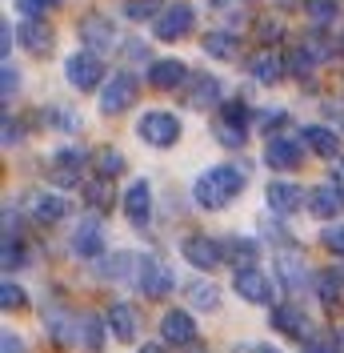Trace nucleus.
Masks as SVG:
<instances>
[{"label": "nucleus", "instance_id": "obj_20", "mask_svg": "<svg viewBox=\"0 0 344 353\" xmlns=\"http://www.w3.org/2000/svg\"><path fill=\"white\" fill-rule=\"evenodd\" d=\"M272 325H277L284 337L304 341V333H308V317H304L301 305H277V309H272Z\"/></svg>", "mask_w": 344, "mask_h": 353}, {"label": "nucleus", "instance_id": "obj_4", "mask_svg": "<svg viewBox=\"0 0 344 353\" xmlns=\"http://www.w3.org/2000/svg\"><path fill=\"white\" fill-rule=\"evenodd\" d=\"M213 132L224 149H240L244 137H248V109H244L240 101H228V105L220 109V117H216Z\"/></svg>", "mask_w": 344, "mask_h": 353}, {"label": "nucleus", "instance_id": "obj_6", "mask_svg": "<svg viewBox=\"0 0 344 353\" xmlns=\"http://www.w3.org/2000/svg\"><path fill=\"white\" fill-rule=\"evenodd\" d=\"M233 289H237V297H244L248 305H272V281H268V273H260L257 265H244L233 273Z\"/></svg>", "mask_w": 344, "mask_h": 353}, {"label": "nucleus", "instance_id": "obj_24", "mask_svg": "<svg viewBox=\"0 0 344 353\" xmlns=\"http://www.w3.org/2000/svg\"><path fill=\"white\" fill-rule=\"evenodd\" d=\"M44 325H48V333H52V341H56V345H72V337H76V321L68 317L65 305L48 309V313H44Z\"/></svg>", "mask_w": 344, "mask_h": 353}, {"label": "nucleus", "instance_id": "obj_37", "mask_svg": "<svg viewBox=\"0 0 344 353\" xmlns=\"http://www.w3.org/2000/svg\"><path fill=\"white\" fill-rule=\"evenodd\" d=\"M24 305H28V293H24L21 285H12V281H4V285H0V309L12 313V309H24Z\"/></svg>", "mask_w": 344, "mask_h": 353}, {"label": "nucleus", "instance_id": "obj_40", "mask_svg": "<svg viewBox=\"0 0 344 353\" xmlns=\"http://www.w3.org/2000/svg\"><path fill=\"white\" fill-rule=\"evenodd\" d=\"M284 68H288V72H308V68H312V52H304V48H292V52L284 57Z\"/></svg>", "mask_w": 344, "mask_h": 353}, {"label": "nucleus", "instance_id": "obj_2", "mask_svg": "<svg viewBox=\"0 0 344 353\" xmlns=\"http://www.w3.org/2000/svg\"><path fill=\"white\" fill-rule=\"evenodd\" d=\"M136 137L152 145V149H172L176 141H180V121L164 109H152L140 117V125H136Z\"/></svg>", "mask_w": 344, "mask_h": 353}, {"label": "nucleus", "instance_id": "obj_12", "mask_svg": "<svg viewBox=\"0 0 344 353\" xmlns=\"http://www.w3.org/2000/svg\"><path fill=\"white\" fill-rule=\"evenodd\" d=\"M160 337L176 345V350H184V345H193L196 341V321L193 313H184V309H169L164 317H160Z\"/></svg>", "mask_w": 344, "mask_h": 353}, {"label": "nucleus", "instance_id": "obj_34", "mask_svg": "<svg viewBox=\"0 0 344 353\" xmlns=\"http://www.w3.org/2000/svg\"><path fill=\"white\" fill-rule=\"evenodd\" d=\"M164 12V0H129L125 4V17L129 21H156Z\"/></svg>", "mask_w": 344, "mask_h": 353}, {"label": "nucleus", "instance_id": "obj_32", "mask_svg": "<svg viewBox=\"0 0 344 353\" xmlns=\"http://www.w3.org/2000/svg\"><path fill=\"white\" fill-rule=\"evenodd\" d=\"M204 52L216 57V61H233V57H237V41H233L228 32H208V37H204Z\"/></svg>", "mask_w": 344, "mask_h": 353}, {"label": "nucleus", "instance_id": "obj_46", "mask_svg": "<svg viewBox=\"0 0 344 353\" xmlns=\"http://www.w3.org/2000/svg\"><path fill=\"white\" fill-rule=\"evenodd\" d=\"M332 181L344 189V157H336V165H332Z\"/></svg>", "mask_w": 344, "mask_h": 353}, {"label": "nucleus", "instance_id": "obj_33", "mask_svg": "<svg viewBox=\"0 0 344 353\" xmlns=\"http://www.w3.org/2000/svg\"><path fill=\"white\" fill-rule=\"evenodd\" d=\"M189 301H193L196 309H216L220 305V289H216L213 281H193V285H189Z\"/></svg>", "mask_w": 344, "mask_h": 353}, {"label": "nucleus", "instance_id": "obj_18", "mask_svg": "<svg viewBox=\"0 0 344 353\" xmlns=\"http://www.w3.org/2000/svg\"><path fill=\"white\" fill-rule=\"evenodd\" d=\"M72 253L76 257H100L105 253V229L100 221H80L72 233Z\"/></svg>", "mask_w": 344, "mask_h": 353}, {"label": "nucleus", "instance_id": "obj_26", "mask_svg": "<svg viewBox=\"0 0 344 353\" xmlns=\"http://www.w3.org/2000/svg\"><path fill=\"white\" fill-rule=\"evenodd\" d=\"M184 77H189V68L180 65V61H172V57L169 61H156V65L149 68V81L156 88H180L184 85Z\"/></svg>", "mask_w": 344, "mask_h": 353}, {"label": "nucleus", "instance_id": "obj_47", "mask_svg": "<svg viewBox=\"0 0 344 353\" xmlns=\"http://www.w3.org/2000/svg\"><path fill=\"white\" fill-rule=\"evenodd\" d=\"M252 353H280L277 345H252Z\"/></svg>", "mask_w": 344, "mask_h": 353}, {"label": "nucleus", "instance_id": "obj_28", "mask_svg": "<svg viewBox=\"0 0 344 353\" xmlns=\"http://www.w3.org/2000/svg\"><path fill=\"white\" fill-rule=\"evenodd\" d=\"M277 273H280V285L292 289V293L304 285V261L297 253H277Z\"/></svg>", "mask_w": 344, "mask_h": 353}, {"label": "nucleus", "instance_id": "obj_19", "mask_svg": "<svg viewBox=\"0 0 344 353\" xmlns=\"http://www.w3.org/2000/svg\"><path fill=\"white\" fill-rule=\"evenodd\" d=\"M85 149H61L56 153V161H52V169H48V176L56 181V185H76L80 181V169H85Z\"/></svg>", "mask_w": 344, "mask_h": 353}, {"label": "nucleus", "instance_id": "obj_51", "mask_svg": "<svg viewBox=\"0 0 344 353\" xmlns=\"http://www.w3.org/2000/svg\"><path fill=\"white\" fill-rule=\"evenodd\" d=\"M341 48H344V41H341Z\"/></svg>", "mask_w": 344, "mask_h": 353}, {"label": "nucleus", "instance_id": "obj_23", "mask_svg": "<svg viewBox=\"0 0 344 353\" xmlns=\"http://www.w3.org/2000/svg\"><path fill=\"white\" fill-rule=\"evenodd\" d=\"M248 72H252V81H260V85H280L288 68H284V61H280L277 52H260V57H252Z\"/></svg>", "mask_w": 344, "mask_h": 353}, {"label": "nucleus", "instance_id": "obj_13", "mask_svg": "<svg viewBox=\"0 0 344 353\" xmlns=\"http://www.w3.org/2000/svg\"><path fill=\"white\" fill-rule=\"evenodd\" d=\"M301 161H304L301 141H288V137H268V145H264V165H268V169L288 173V169H297Z\"/></svg>", "mask_w": 344, "mask_h": 353}, {"label": "nucleus", "instance_id": "obj_17", "mask_svg": "<svg viewBox=\"0 0 344 353\" xmlns=\"http://www.w3.org/2000/svg\"><path fill=\"white\" fill-rule=\"evenodd\" d=\"M125 217L132 225H149L152 221V185L149 181H132L125 193Z\"/></svg>", "mask_w": 344, "mask_h": 353}, {"label": "nucleus", "instance_id": "obj_44", "mask_svg": "<svg viewBox=\"0 0 344 353\" xmlns=\"http://www.w3.org/2000/svg\"><path fill=\"white\" fill-rule=\"evenodd\" d=\"M17 85H21V72L4 61V97H12V92H17Z\"/></svg>", "mask_w": 344, "mask_h": 353}, {"label": "nucleus", "instance_id": "obj_30", "mask_svg": "<svg viewBox=\"0 0 344 353\" xmlns=\"http://www.w3.org/2000/svg\"><path fill=\"white\" fill-rule=\"evenodd\" d=\"M341 289H344L341 273H316V297H321L324 309H336V305H341Z\"/></svg>", "mask_w": 344, "mask_h": 353}, {"label": "nucleus", "instance_id": "obj_50", "mask_svg": "<svg viewBox=\"0 0 344 353\" xmlns=\"http://www.w3.org/2000/svg\"><path fill=\"white\" fill-rule=\"evenodd\" d=\"M341 277H344V269H341Z\"/></svg>", "mask_w": 344, "mask_h": 353}, {"label": "nucleus", "instance_id": "obj_42", "mask_svg": "<svg viewBox=\"0 0 344 353\" xmlns=\"http://www.w3.org/2000/svg\"><path fill=\"white\" fill-rule=\"evenodd\" d=\"M0 353H24L21 333H12V330H4V333H0Z\"/></svg>", "mask_w": 344, "mask_h": 353}, {"label": "nucleus", "instance_id": "obj_45", "mask_svg": "<svg viewBox=\"0 0 344 353\" xmlns=\"http://www.w3.org/2000/svg\"><path fill=\"white\" fill-rule=\"evenodd\" d=\"M21 141V129L12 125V117H4V145H17Z\"/></svg>", "mask_w": 344, "mask_h": 353}, {"label": "nucleus", "instance_id": "obj_9", "mask_svg": "<svg viewBox=\"0 0 344 353\" xmlns=\"http://www.w3.org/2000/svg\"><path fill=\"white\" fill-rule=\"evenodd\" d=\"M136 285H140L144 297L160 301V297L172 293V273L164 269V265H156L152 257H140V265H136Z\"/></svg>", "mask_w": 344, "mask_h": 353}, {"label": "nucleus", "instance_id": "obj_14", "mask_svg": "<svg viewBox=\"0 0 344 353\" xmlns=\"http://www.w3.org/2000/svg\"><path fill=\"white\" fill-rule=\"evenodd\" d=\"M105 321H108V333H112L116 341H125V345L136 341V333H140V317H136V309L125 305V301H112Z\"/></svg>", "mask_w": 344, "mask_h": 353}, {"label": "nucleus", "instance_id": "obj_7", "mask_svg": "<svg viewBox=\"0 0 344 353\" xmlns=\"http://www.w3.org/2000/svg\"><path fill=\"white\" fill-rule=\"evenodd\" d=\"M180 253H184V261L193 265V269H200V273H213L216 265L224 261V249H220V241H213V237H200V233H189V237L180 241Z\"/></svg>", "mask_w": 344, "mask_h": 353}, {"label": "nucleus", "instance_id": "obj_36", "mask_svg": "<svg viewBox=\"0 0 344 353\" xmlns=\"http://www.w3.org/2000/svg\"><path fill=\"white\" fill-rule=\"evenodd\" d=\"M0 265H4V273H12V269H21V265H24V245H21V237H4Z\"/></svg>", "mask_w": 344, "mask_h": 353}, {"label": "nucleus", "instance_id": "obj_16", "mask_svg": "<svg viewBox=\"0 0 344 353\" xmlns=\"http://www.w3.org/2000/svg\"><path fill=\"white\" fill-rule=\"evenodd\" d=\"M17 41H21L28 52H36V57H48V52H52V44H56V37H52V28H48L44 21L28 17V21H21V28H17Z\"/></svg>", "mask_w": 344, "mask_h": 353}, {"label": "nucleus", "instance_id": "obj_15", "mask_svg": "<svg viewBox=\"0 0 344 353\" xmlns=\"http://www.w3.org/2000/svg\"><path fill=\"white\" fill-rule=\"evenodd\" d=\"M264 201H268V209H272V213H280V217H292V213H297L308 197L301 193V185L272 181V185H268V193H264Z\"/></svg>", "mask_w": 344, "mask_h": 353}, {"label": "nucleus", "instance_id": "obj_35", "mask_svg": "<svg viewBox=\"0 0 344 353\" xmlns=\"http://www.w3.org/2000/svg\"><path fill=\"white\" fill-rule=\"evenodd\" d=\"M304 12L312 17L316 24H332L341 17V8H336V0H304Z\"/></svg>", "mask_w": 344, "mask_h": 353}, {"label": "nucleus", "instance_id": "obj_27", "mask_svg": "<svg viewBox=\"0 0 344 353\" xmlns=\"http://www.w3.org/2000/svg\"><path fill=\"white\" fill-rule=\"evenodd\" d=\"M220 101V81L216 77H196L193 88H189V105L193 109H213Z\"/></svg>", "mask_w": 344, "mask_h": 353}, {"label": "nucleus", "instance_id": "obj_29", "mask_svg": "<svg viewBox=\"0 0 344 353\" xmlns=\"http://www.w3.org/2000/svg\"><path fill=\"white\" fill-rule=\"evenodd\" d=\"M85 201H88V209L105 213L108 205H112V176H92V181H85Z\"/></svg>", "mask_w": 344, "mask_h": 353}, {"label": "nucleus", "instance_id": "obj_41", "mask_svg": "<svg viewBox=\"0 0 344 353\" xmlns=\"http://www.w3.org/2000/svg\"><path fill=\"white\" fill-rule=\"evenodd\" d=\"M17 8L24 17H44L48 8H61V0H17Z\"/></svg>", "mask_w": 344, "mask_h": 353}, {"label": "nucleus", "instance_id": "obj_22", "mask_svg": "<svg viewBox=\"0 0 344 353\" xmlns=\"http://www.w3.org/2000/svg\"><path fill=\"white\" fill-rule=\"evenodd\" d=\"M220 249H224V261H233V269L257 265V257H260V245L252 237H224Z\"/></svg>", "mask_w": 344, "mask_h": 353}, {"label": "nucleus", "instance_id": "obj_48", "mask_svg": "<svg viewBox=\"0 0 344 353\" xmlns=\"http://www.w3.org/2000/svg\"><path fill=\"white\" fill-rule=\"evenodd\" d=\"M136 353H164V350H160V345H140Z\"/></svg>", "mask_w": 344, "mask_h": 353}, {"label": "nucleus", "instance_id": "obj_1", "mask_svg": "<svg viewBox=\"0 0 344 353\" xmlns=\"http://www.w3.org/2000/svg\"><path fill=\"white\" fill-rule=\"evenodd\" d=\"M240 193H244V173L233 169V165H216V169L196 176L193 185V201L200 209H208V213L228 209V201H237Z\"/></svg>", "mask_w": 344, "mask_h": 353}, {"label": "nucleus", "instance_id": "obj_5", "mask_svg": "<svg viewBox=\"0 0 344 353\" xmlns=\"http://www.w3.org/2000/svg\"><path fill=\"white\" fill-rule=\"evenodd\" d=\"M21 205L32 225H56V221L68 217V201L56 197V193H44V189H28Z\"/></svg>", "mask_w": 344, "mask_h": 353}, {"label": "nucleus", "instance_id": "obj_3", "mask_svg": "<svg viewBox=\"0 0 344 353\" xmlns=\"http://www.w3.org/2000/svg\"><path fill=\"white\" fill-rule=\"evenodd\" d=\"M136 97H140V81L132 77V72H116V77H108V85L100 88V109L108 117H116V112H129L136 105Z\"/></svg>", "mask_w": 344, "mask_h": 353}, {"label": "nucleus", "instance_id": "obj_39", "mask_svg": "<svg viewBox=\"0 0 344 353\" xmlns=\"http://www.w3.org/2000/svg\"><path fill=\"white\" fill-rule=\"evenodd\" d=\"M321 245L328 249V253L344 257V225H328V229L321 233Z\"/></svg>", "mask_w": 344, "mask_h": 353}, {"label": "nucleus", "instance_id": "obj_11", "mask_svg": "<svg viewBox=\"0 0 344 353\" xmlns=\"http://www.w3.org/2000/svg\"><path fill=\"white\" fill-rule=\"evenodd\" d=\"M308 213L321 221H332L344 213V189L336 185V181H324V185H316L312 193H308Z\"/></svg>", "mask_w": 344, "mask_h": 353}, {"label": "nucleus", "instance_id": "obj_10", "mask_svg": "<svg viewBox=\"0 0 344 353\" xmlns=\"http://www.w3.org/2000/svg\"><path fill=\"white\" fill-rule=\"evenodd\" d=\"M160 41H180L193 28V4H164V12L152 21Z\"/></svg>", "mask_w": 344, "mask_h": 353}, {"label": "nucleus", "instance_id": "obj_25", "mask_svg": "<svg viewBox=\"0 0 344 353\" xmlns=\"http://www.w3.org/2000/svg\"><path fill=\"white\" fill-rule=\"evenodd\" d=\"M301 137H304V145H308L316 157H336L341 153V137H336L332 129H324V125H308Z\"/></svg>", "mask_w": 344, "mask_h": 353}, {"label": "nucleus", "instance_id": "obj_8", "mask_svg": "<svg viewBox=\"0 0 344 353\" xmlns=\"http://www.w3.org/2000/svg\"><path fill=\"white\" fill-rule=\"evenodd\" d=\"M68 85L80 88V92H92V88L105 81V65H100V57L96 52H76V57H68Z\"/></svg>", "mask_w": 344, "mask_h": 353}, {"label": "nucleus", "instance_id": "obj_38", "mask_svg": "<svg viewBox=\"0 0 344 353\" xmlns=\"http://www.w3.org/2000/svg\"><path fill=\"white\" fill-rule=\"evenodd\" d=\"M96 169H100V176L125 173V157L116 153V149H105V153H96Z\"/></svg>", "mask_w": 344, "mask_h": 353}, {"label": "nucleus", "instance_id": "obj_43", "mask_svg": "<svg viewBox=\"0 0 344 353\" xmlns=\"http://www.w3.org/2000/svg\"><path fill=\"white\" fill-rule=\"evenodd\" d=\"M260 125H264V129H280V125H288V112H284V109L260 112Z\"/></svg>", "mask_w": 344, "mask_h": 353}, {"label": "nucleus", "instance_id": "obj_21", "mask_svg": "<svg viewBox=\"0 0 344 353\" xmlns=\"http://www.w3.org/2000/svg\"><path fill=\"white\" fill-rule=\"evenodd\" d=\"M80 41H85V48L100 52V48H108L116 41V28L108 24V17H85L80 21Z\"/></svg>", "mask_w": 344, "mask_h": 353}, {"label": "nucleus", "instance_id": "obj_49", "mask_svg": "<svg viewBox=\"0 0 344 353\" xmlns=\"http://www.w3.org/2000/svg\"><path fill=\"white\" fill-rule=\"evenodd\" d=\"M336 345H341V353H344V330H341V333H336Z\"/></svg>", "mask_w": 344, "mask_h": 353}, {"label": "nucleus", "instance_id": "obj_31", "mask_svg": "<svg viewBox=\"0 0 344 353\" xmlns=\"http://www.w3.org/2000/svg\"><path fill=\"white\" fill-rule=\"evenodd\" d=\"M105 325L108 321H100V317H80V345H85L88 353H100V337H105Z\"/></svg>", "mask_w": 344, "mask_h": 353}]
</instances>
